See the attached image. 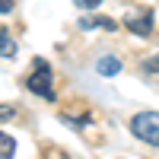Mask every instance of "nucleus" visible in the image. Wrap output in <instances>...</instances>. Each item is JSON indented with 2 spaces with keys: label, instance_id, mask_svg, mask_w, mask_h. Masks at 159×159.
<instances>
[{
  "label": "nucleus",
  "instance_id": "nucleus-5",
  "mask_svg": "<svg viewBox=\"0 0 159 159\" xmlns=\"http://www.w3.org/2000/svg\"><path fill=\"white\" fill-rule=\"evenodd\" d=\"M13 153H16V140L0 130V159H13Z\"/></svg>",
  "mask_w": 159,
  "mask_h": 159
},
{
  "label": "nucleus",
  "instance_id": "nucleus-4",
  "mask_svg": "<svg viewBox=\"0 0 159 159\" xmlns=\"http://www.w3.org/2000/svg\"><path fill=\"white\" fill-rule=\"evenodd\" d=\"M96 70H99L102 76H115V73H121V61H118V57H111V54H105V57H99Z\"/></svg>",
  "mask_w": 159,
  "mask_h": 159
},
{
  "label": "nucleus",
  "instance_id": "nucleus-9",
  "mask_svg": "<svg viewBox=\"0 0 159 159\" xmlns=\"http://www.w3.org/2000/svg\"><path fill=\"white\" fill-rule=\"evenodd\" d=\"M102 0H76V7H83V10H92V7H99Z\"/></svg>",
  "mask_w": 159,
  "mask_h": 159
},
{
  "label": "nucleus",
  "instance_id": "nucleus-1",
  "mask_svg": "<svg viewBox=\"0 0 159 159\" xmlns=\"http://www.w3.org/2000/svg\"><path fill=\"white\" fill-rule=\"evenodd\" d=\"M130 134L140 137L143 143L159 147V111H137L130 118Z\"/></svg>",
  "mask_w": 159,
  "mask_h": 159
},
{
  "label": "nucleus",
  "instance_id": "nucleus-10",
  "mask_svg": "<svg viewBox=\"0 0 159 159\" xmlns=\"http://www.w3.org/2000/svg\"><path fill=\"white\" fill-rule=\"evenodd\" d=\"M143 67H147V70H159V54H156V57H150L147 64H143Z\"/></svg>",
  "mask_w": 159,
  "mask_h": 159
},
{
  "label": "nucleus",
  "instance_id": "nucleus-2",
  "mask_svg": "<svg viewBox=\"0 0 159 159\" xmlns=\"http://www.w3.org/2000/svg\"><path fill=\"white\" fill-rule=\"evenodd\" d=\"M25 86H29L35 96H42V99H54V76H51V67H48L42 57L35 61V70L29 73Z\"/></svg>",
  "mask_w": 159,
  "mask_h": 159
},
{
  "label": "nucleus",
  "instance_id": "nucleus-3",
  "mask_svg": "<svg viewBox=\"0 0 159 159\" xmlns=\"http://www.w3.org/2000/svg\"><path fill=\"white\" fill-rule=\"evenodd\" d=\"M124 25L140 38L153 35V10H127L124 13Z\"/></svg>",
  "mask_w": 159,
  "mask_h": 159
},
{
  "label": "nucleus",
  "instance_id": "nucleus-8",
  "mask_svg": "<svg viewBox=\"0 0 159 159\" xmlns=\"http://www.w3.org/2000/svg\"><path fill=\"white\" fill-rule=\"evenodd\" d=\"M16 118V108L13 105H0V121H13Z\"/></svg>",
  "mask_w": 159,
  "mask_h": 159
},
{
  "label": "nucleus",
  "instance_id": "nucleus-11",
  "mask_svg": "<svg viewBox=\"0 0 159 159\" xmlns=\"http://www.w3.org/2000/svg\"><path fill=\"white\" fill-rule=\"evenodd\" d=\"M0 13H13V0H0Z\"/></svg>",
  "mask_w": 159,
  "mask_h": 159
},
{
  "label": "nucleus",
  "instance_id": "nucleus-6",
  "mask_svg": "<svg viewBox=\"0 0 159 159\" xmlns=\"http://www.w3.org/2000/svg\"><path fill=\"white\" fill-rule=\"evenodd\" d=\"M0 57H16V42L7 32H0Z\"/></svg>",
  "mask_w": 159,
  "mask_h": 159
},
{
  "label": "nucleus",
  "instance_id": "nucleus-7",
  "mask_svg": "<svg viewBox=\"0 0 159 159\" xmlns=\"http://www.w3.org/2000/svg\"><path fill=\"white\" fill-rule=\"evenodd\" d=\"M80 25H83V29H92V25H102V29H115V19H108V16H96V19H83Z\"/></svg>",
  "mask_w": 159,
  "mask_h": 159
}]
</instances>
